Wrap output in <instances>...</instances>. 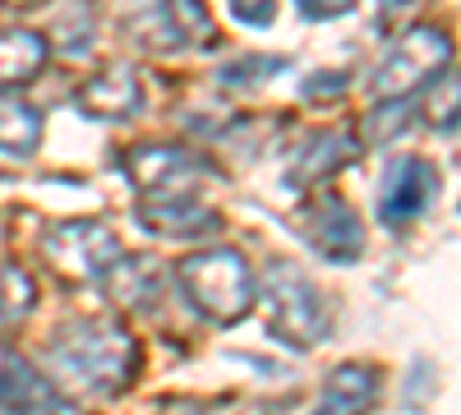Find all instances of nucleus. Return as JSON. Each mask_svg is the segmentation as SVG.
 Segmentation results:
<instances>
[{
    "mask_svg": "<svg viewBox=\"0 0 461 415\" xmlns=\"http://www.w3.org/2000/svg\"><path fill=\"white\" fill-rule=\"evenodd\" d=\"M139 342L134 332L106 319H74L60 323L56 337L47 342V379L65 392V397H97L111 401L130 392V383L139 379Z\"/></svg>",
    "mask_w": 461,
    "mask_h": 415,
    "instance_id": "1",
    "label": "nucleus"
},
{
    "mask_svg": "<svg viewBox=\"0 0 461 415\" xmlns=\"http://www.w3.org/2000/svg\"><path fill=\"white\" fill-rule=\"evenodd\" d=\"M176 286L180 300L194 310L203 323L230 328L240 323L254 305H258V277L245 263V254L236 249H199V254H185L176 263Z\"/></svg>",
    "mask_w": 461,
    "mask_h": 415,
    "instance_id": "2",
    "label": "nucleus"
},
{
    "mask_svg": "<svg viewBox=\"0 0 461 415\" xmlns=\"http://www.w3.org/2000/svg\"><path fill=\"white\" fill-rule=\"evenodd\" d=\"M263 305H267V332L286 342L291 351H314L332 337V305L328 295L304 277L291 258H267L263 263Z\"/></svg>",
    "mask_w": 461,
    "mask_h": 415,
    "instance_id": "3",
    "label": "nucleus"
},
{
    "mask_svg": "<svg viewBox=\"0 0 461 415\" xmlns=\"http://www.w3.org/2000/svg\"><path fill=\"white\" fill-rule=\"evenodd\" d=\"M443 69H452V37L434 23H420V28H406L383 51L365 93L369 102H411V93L429 88Z\"/></svg>",
    "mask_w": 461,
    "mask_h": 415,
    "instance_id": "4",
    "label": "nucleus"
},
{
    "mask_svg": "<svg viewBox=\"0 0 461 415\" xmlns=\"http://www.w3.org/2000/svg\"><path fill=\"white\" fill-rule=\"evenodd\" d=\"M125 32L148 56L208 51L217 42V23L203 0H134L125 14Z\"/></svg>",
    "mask_w": 461,
    "mask_h": 415,
    "instance_id": "5",
    "label": "nucleus"
},
{
    "mask_svg": "<svg viewBox=\"0 0 461 415\" xmlns=\"http://www.w3.org/2000/svg\"><path fill=\"white\" fill-rule=\"evenodd\" d=\"M37 254L42 263L65 277V282H102L106 268L121 258V240L106 221H93V217H65L56 226H47L42 240H37Z\"/></svg>",
    "mask_w": 461,
    "mask_h": 415,
    "instance_id": "6",
    "label": "nucleus"
},
{
    "mask_svg": "<svg viewBox=\"0 0 461 415\" xmlns=\"http://www.w3.org/2000/svg\"><path fill=\"white\" fill-rule=\"evenodd\" d=\"M286 226L295 231V240L304 249H314L328 263H341V268L365 254V221L356 217V208L346 203L341 194H328V190L304 194L291 208Z\"/></svg>",
    "mask_w": 461,
    "mask_h": 415,
    "instance_id": "7",
    "label": "nucleus"
},
{
    "mask_svg": "<svg viewBox=\"0 0 461 415\" xmlns=\"http://www.w3.org/2000/svg\"><path fill=\"white\" fill-rule=\"evenodd\" d=\"M115 171L143 194H167L203 185L212 176V162L185 143H134L125 153H115Z\"/></svg>",
    "mask_w": 461,
    "mask_h": 415,
    "instance_id": "8",
    "label": "nucleus"
},
{
    "mask_svg": "<svg viewBox=\"0 0 461 415\" xmlns=\"http://www.w3.org/2000/svg\"><path fill=\"white\" fill-rule=\"evenodd\" d=\"M434 199H438V167L429 158L406 153V158H393L383 167L374 212L388 231H397V226H411L415 217H425V208Z\"/></svg>",
    "mask_w": 461,
    "mask_h": 415,
    "instance_id": "9",
    "label": "nucleus"
},
{
    "mask_svg": "<svg viewBox=\"0 0 461 415\" xmlns=\"http://www.w3.org/2000/svg\"><path fill=\"white\" fill-rule=\"evenodd\" d=\"M134 221L158 240H208V236L221 231V212L208 208L194 190L143 194L134 203Z\"/></svg>",
    "mask_w": 461,
    "mask_h": 415,
    "instance_id": "10",
    "label": "nucleus"
},
{
    "mask_svg": "<svg viewBox=\"0 0 461 415\" xmlns=\"http://www.w3.org/2000/svg\"><path fill=\"white\" fill-rule=\"evenodd\" d=\"M69 106L79 111V116H88V121L121 125V121L139 116V106H143V79H139V69L125 65V60L102 65V69L88 74V79L74 84Z\"/></svg>",
    "mask_w": 461,
    "mask_h": 415,
    "instance_id": "11",
    "label": "nucleus"
},
{
    "mask_svg": "<svg viewBox=\"0 0 461 415\" xmlns=\"http://www.w3.org/2000/svg\"><path fill=\"white\" fill-rule=\"evenodd\" d=\"M0 410L14 415H84L37 365H28L14 347L0 342Z\"/></svg>",
    "mask_w": 461,
    "mask_h": 415,
    "instance_id": "12",
    "label": "nucleus"
},
{
    "mask_svg": "<svg viewBox=\"0 0 461 415\" xmlns=\"http://www.w3.org/2000/svg\"><path fill=\"white\" fill-rule=\"evenodd\" d=\"M360 153H365V143L351 130H314L310 139L295 148V158L286 167V185H291V190L314 194V190H323L332 176H341L351 162H360Z\"/></svg>",
    "mask_w": 461,
    "mask_h": 415,
    "instance_id": "13",
    "label": "nucleus"
},
{
    "mask_svg": "<svg viewBox=\"0 0 461 415\" xmlns=\"http://www.w3.org/2000/svg\"><path fill=\"white\" fill-rule=\"evenodd\" d=\"M106 305L125 310V314H152L162 300V268L148 254H121L97 282Z\"/></svg>",
    "mask_w": 461,
    "mask_h": 415,
    "instance_id": "14",
    "label": "nucleus"
},
{
    "mask_svg": "<svg viewBox=\"0 0 461 415\" xmlns=\"http://www.w3.org/2000/svg\"><path fill=\"white\" fill-rule=\"evenodd\" d=\"M378 369L365 360H346L337 365L328 379H323V397L314 415H369L374 397H378Z\"/></svg>",
    "mask_w": 461,
    "mask_h": 415,
    "instance_id": "15",
    "label": "nucleus"
},
{
    "mask_svg": "<svg viewBox=\"0 0 461 415\" xmlns=\"http://www.w3.org/2000/svg\"><path fill=\"white\" fill-rule=\"evenodd\" d=\"M51 60V37L32 28H5L0 32V93H10L47 69Z\"/></svg>",
    "mask_w": 461,
    "mask_h": 415,
    "instance_id": "16",
    "label": "nucleus"
},
{
    "mask_svg": "<svg viewBox=\"0 0 461 415\" xmlns=\"http://www.w3.org/2000/svg\"><path fill=\"white\" fill-rule=\"evenodd\" d=\"M42 111L32 102L14 97V93H0V153L5 158H28L37 153V143H42Z\"/></svg>",
    "mask_w": 461,
    "mask_h": 415,
    "instance_id": "17",
    "label": "nucleus"
},
{
    "mask_svg": "<svg viewBox=\"0 0 461 415\" xmlns=\"http://www.w3.org/2000/svg\"><path fill=\"white\" fill-rule=\"evenodd\" d=\"M37 310V282L19 263H0V332H14Z\"/></svg>",
    "mask_w": 461,
    "mask_h": 415,
    "instance_id": "18",
    "label": "nucleus"
},
{
    "mask_svg": "<svg viewBox=\"0 0 461 415\" xmlns=\"http://www.w3.org/2000/svg\"><path fill=\"white\" fill-rule=\"evenodd\" d=\"M286 65H291L286 56H236L230 65L217 69V84L230 88V93H254L263 84H273Z\"/></svg>",
    "mask_w": 461,
    "mask_h": 415,
    "instance_id": "19",
    "label": "nucleus"
},
{
    "mask_svg": "<svg viewBox=\"0 0 461 415\" xmlns=\"http://www.w3.org/2000/svg\"><path fill=\"white\" fill-rule=\"evenodd\" d=\"M415 121V106L411 102H374L369 116H365V148H388L397 143Z\"/></svg>",
    "mask_w": 461,
    "mask_h": 415,
    "instance_id": "20",
    "label": "nucleus"
},
{
    "mask_svg": "<svg viewBox=\"0 0 461 415\" xmlns=\"http://www.w3.org/2000/svg\"><path fill=\"white\" fill-rule=\"evenodd\" d=\"M456 93H461L456 69H443L438 79L429 84L425 106H415L420 116H425V125H429V130H438V134H456Z\"/></svg>",
    "mask_w": 461,
    "mask_h": 415,
    "instance_id": "21",
    "label": "nucleus"
},
{
    "mask_svg": "<svg viewBox=\"0 0 461 415\" xmlns=\"http://www.w3.org/2000/svg\"><path fill=\"white\" fill-rule=\"evenodd\" d=\"M226 10L245 28H273L277 23V0H226Z\"/></svg>",
    "mask_w": 461,
    "mask_h": 415,
    "instance_id": "22",
    "label": "nucleus"
},
{
    "mask_svg": "<svg viewBox=\"0 0 461 415\" xmlns=\"http://www.w3.org/2000/svg\"><path fill=\"white\" fill-rule=\"evenodd\" d=\"M346 84H351V79H346L341 69H323V74H310V79L300 84V97H304V102H319V97H341V93H346Z\"/></svg>",
    "mask_w": 461,
    "mask_h": 415,
    "instance_id": "23",
    "label": "nucleus"
},
{
    "mask_svg": "<svg viewBox=\"0 0 461 415\" xmlns=\"http://www.w3.org/2000/svg\"><path fill=\"white\" fill-rule=\"evenodd\" d=\"M356 5H360V0H295V10H300L304 19H314V23L341 19V14H351Z\"/></svg>",
    "mask_w": 461,
    "mask_h": 415,
    "instance_id": "24",
    "label": "nucleus"
},
{
    "mask_svg": "<svg viewBox=\"0 0 461 415\" xmlns=\"http://www.w3.org/2000/svg\"><path fill=\"white\" fill-rule=\"evenodd\" d=\"M158 415H217V406L194 401V397H167V401L158 406Z\"/></svg>",
    "mask_w": 461,
    "mask_h": 415,
    "instance_id": "25",
    "label": "nucleus"
},
{
    "mask_svg": "<svg viewBox=\"0 0 461 415\" xmlns=\"http://www.w3.org/2000/svg\"><path fill=\"white\" fill-rule=\"evenodd\" d=\"M420 0H374V10L383 23H393V19H406V10H415Z\"/></svg>",
    "mask_w": 461,
    "mask_h": 415,
    "instance_id": "26",
    "label": "nucleus"
},
{
    "mask_svg": "<svg viewBox=\"0 0 461 415\" xmlns=\"http://www.w3.org/2000/svg\"><path fill=\"white\" fill-rule=\"evenodd\" d=\"M10 10H37V5H47V0H5Z\"/></svg>",
    "mask_w": 461,
    "mask_h": 415,
    "instance_id": "27",
    "label": "nucleus"
},
{
    "mask_svg": "<svg viewBox=\"0 0 461 415\" xmlns=\"http://www.w3.org/2000/svg\"><path fill=\"white\" fill-rule=\"evenodd\" d=\"M0 415H14V410H0Z\"/></svg>",
    "mask_w": 461,
    "mask_h": 415,
    "instance_id": "28",
    "label": "nucleus"
}]
</instances>
